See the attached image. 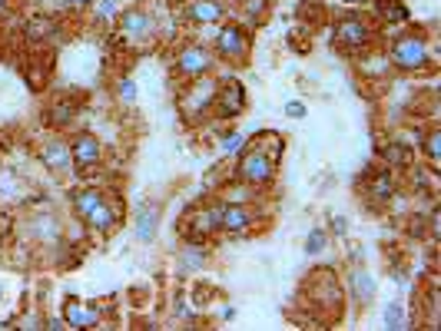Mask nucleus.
Segmentation results:
<instances>
[{
    "label": "nucleus",
    "mask_w": 441,
    "mask_h": 331,
    "mask_svg": "<svg viewBox=\"0 0 441 331\" xmlns=\"http://www.w3.org/2000/svg\"><path fill=\"white\" fill-rule=\"evenodd\" d=\"M74 206H76V215H80L90 229H96V232H107V229L113 226V209H110L107 199L100 196L96 189H83V193H76Z\"/></svg>",
    "instance_id": "f257e3e1"
},
{
    "label": "nucleus",
    "mask_w": 441,
    "mask_h": 331,
    "mask_svg": "<svg viewBox=\"0 0 441 331\" xmlns=\"http://www.w3.org/2000/svg\"><path fill=\"white\" fill-rule=\"evenodd\" d=\"M239 179L249 182V186H262V182L273 179V156L266 150H249L239 163Z\"/></svg>",
    "instance_id": "f03ea898"
},
{
    "label": "nucleus",
    "mask_w": 441,
    "mask_h": 331,
    "mask_svg": "<svg viewBox=\"0 0 441 331\" xmlns=\"http://www.w3.org/2000/svg\"><path fill=\"white\" fill-rule=\"evenodd\" d=\"M392 57H395L398 66L405 70H418L428 63V44L422 37H401L395 46H392Z\"/></svg>",
    "instance_id": "7ed1b4c3"
},
{
    "label": "nucleus",
    "mask_w": 441,
    "mask_h": 331,
    "mask_svg": "<svg viewBox=\"0 0 441 331\" xmlns=\"http://www.w3.org/2000/svg\"><path fill=\"white\" fill-rule=\"evenodd\" d=\"M365 40H368V27L358 17H345V20L335 27V44L342 46V50H358Z\"/></svg>",
    "instance_id": "20e7f679"
},
{
    "label": "nucleus",
    "mask_w": 441,
    "mask_h": 331,
    "mask_svg": "<svg viewBox=\"0 0 441 331\" xmlns=\"http://www.w3.org/2000/svg\"><path fill=\"white\" fill-rule=\"evenodd\" d=\"M252 226V212L243 206H219V232L229 235H245Z\"/></svg>",
    "instance_id": "39448f33"
},
{
    "label": "nucleus",
    "mask_w": 441,
    "mask_h": 331,
    "mask_svg": "<svg viewBox=\"0 0 441 331\" xmlns=\"http://www.w3.org/2000/svg\"><path fill=\"white\" fill-rule=\"evenodd\" d=\"M209 63H213V57H209L206 46H186L180 53V60H176V66H180L183 76H202L209 70Z\"/></svg>",
    "instance_id": "423d86ee"
},
{
    "label": "nucleus",
    "mask_w": 441,
    "mask_h": 331,
    "mask_svg": "<svg viewBox=\"0 0 441 331\" xmlns=\"http://www.w3.org/2000/svg\"><path fill=\"white\" fill-rule=\"evenodd\" d=\"M67 325H74V328H93L96 321H100V312L93 308V305H83V301H67Z\"/></svg>",
    "instance_id": "0eeeda50"
},
{
    "label": "nucleus",
    "mask_w": 441,
    "mask_h": 331,
    "mask_svg": "<svg viewBox=\"0 0 441 331\" xmlns=\"http://www.w3.org/2000/svg\"><path fill=\"white\" fill-rule=\"evenodd\" d=\"M70 156H74V163L80 166V169H83V166H93L100 159V143H96V136H87V133L76 136Z\"/></svg>",
    "instance_id": "6e6552de"
},
{
    "label": "nucleus",
    "mask_w": 441,
    "mask_h": 331,
    "mask_svg": "<svg viewBox=\"0 0 441 331\" xmlns=\"http://www.w3.org/2000/svg\"><path fill=\"white\" fill-rule=\"evenodd\" d=\"M216 46H219V53L223 57H243L245 53V37L239 27H223L219 37H216Z\"/></svg>",
    "instance_id": "1a4fd4ad"
},
{
    "label": "nucleus",
    "mask_w": 441,
    "mask_h": 331,
    "mask_svg": "<svg viewBox=\"0 0 441 331\" xmlns=\"http://www.w3.org/2000/svg\"><path fill=\"white\" fill-rule=\"evenodd\" d=\"M159 229V206H143L137 215V239L139 242H153Z\"/></svg>",
    "instance_id": "9d476101"
},
{
    "label": "nucleus",
    "mask_w": 441,
    "mask_h": 331,
    "mask_svg": "<svg viewBox=\"0 0 441 331\" xmlns=\"http://www.w3.org/2000/svg\"><path fill=\"white\" fill-rule=\"evenodd\" d=\"M120 27L126 37H143V33L153 30V20L146 14H139V10H126V14L120 17Z\"/></svg>",
    "instance_id": "9b49d317"
},
{
    "label": "nucleus",
    "mask_w": 441,
    "mask_h": 331,
    "mask_svg": "<svg viewBox=\"0 0 441 331\" xmlns=\"http://www.w3.org/2000/svg\"><path fill=\"white\" fill-rule=\"evenodd\" d=\"M243 87L239 83H229L226 90L219 93V109H223V116H236V113H243Z\"/></svg>",
    "instance_id": "f8f14e48"
},
{
    "label": "nucleus",
    "mask_w": 441,
    "mask_h": 331,
    "mask_svg": "<svg viewBox=\"0 0 441 331\" xmlns=\"http://www.w3.org/2000/svg\"><path fill=\"white\" fill-rule=\"evenodd\" d=\"M40 156H44V163L50 166L53 172H63V169L70 166V159H74V156H70V150H67L63 143H46Z\"/></svg>",
    "instance_id": "ddd939ff"
},
{
    "label": "nucleus",
    "mask_w": 441,
    "mask_h": 331,
    "mask_svg": "<svg viewBox=\"0 0 441 331\" xmlns=\"http://www.w3.org/2000/svg\"><path fill=\"white\" fill-rule=\"evenodd\" d=\"M189 17H193L196 24H216V20L223 17V7H219L216 0H193V3H189Z\"/></svg>",
    "instance_id": "4468645a"
},
{
    "label": "nucleus",
    "mask_w": 441,
    "mask_h": 331,
    "mask_svg": "<svg viewBox=\"0 0 441 331\" xmlns=\"http://www.w3.org/2000/svg\"><path fill=\"white\" fill-rule=\"evenodd\" d=\"M352 292H355L358 301L375 298V282H372V275H368V271H355V275H352Z\"/></svg>",
    "instance_id": "2eb2a0df"
},
{
    "label": "nucleus",
    "mask_w": 441,
    "mask_h": 331,
    "mask_svg": "<svg viewBox=\"0 0 441 331\" xmlns=\"http://www.w3.org/2000/svg\"><path fill=\"white\" fill-rule=\"evenodd\" d=\"M196 229L199 232H216L219 229V206H213V209H206V212H196Z\"/></svg>",
    "instance_id": "dca6fc26"
},
{
    "label": "nucleus",
    "mask_w": 441,
    "mask_h": 331,
    "mask_svg": "<svg viewBox=\"0 0 441 331\" xmlns=\"http://www.w3.org/2000/svg\"><path fill=\"white\" fill-rule=\"evenodd\" d=\"M392 193H395V182H392V176H388V172H379V176H375V182H372V196H375V199H388Z\"/></svg>",
    "instance_id": "f3484780"
},
{
    "label": "nucleus",
    "mask_w": 441,
    "mask_h": 331,
    "mask_svg": "<svg viewBox=\"0 0 441 331\" xmlns=\"http://www.w3.org/2000/svg\"><path fill=\"white\" fill-rule=\"evenodd\" d=\"M381 14L388 17V20H395V24H401V20H408V10L398 3V0H381Z\"/></svg>",
    "instance_id": "a211bd4d"
},
{
    "label": "nucleus",
    "mask_w": 441,
    "mask_h": 331,
    "mask_svg": "<svg viewBox=\"0 0 441 331\" xmlns=\"http://www.w3.org/2000/svg\"><path fill=\"white\" fill-rule=\"evenodd\" d=\"M425 156L431 159V163H438V156H441V129H431L425 139Z\"/></svg>",
    "instance_id": "6ab92c4d"
},
{
    "label": "nucleus",
    "mask_w": 441,
    "mask_h": 331,
    "mask_svg": "<svg viewBox=\"0 0 441 331\" xmlns=\"http://www.w3.org/2000/svg\"><path fill=\"white\" fill-rule=\"evenodd\" d=\"M27 30H31V37H50V33H53V24H50L46 17H37V20H31Z\"/></svg>",
    "instance_id": "aec40b11"
},
{
    "label": "nucleus",
    "mask_w": 441,
    "mask_h": 331,
    "mask_svg": "<svg viewBox=\"0 0 441 331\" xmlns=\"http://www.w3.org/2000/svg\"><path fill=\"white\" fill-rule=\"evenodd\" d=\"M123 103H137V83L133 80H120V87H116Z\"/></svg>",
    "instance_id": "412c9836"
},
{
    "label": "nucleus",
    "mask_w": 441,
    "mask_h": 331,
    "mask_svg": "<svg viewBox=\"0 0 441 331\" xmlns=\"http://www.w3.org/2000/svg\"><path fill=\"white\" fill-rule=\"evenodd\" d=\"M322 249H325V232H312L309 242H305V252H309V256H319Z\"/></svg>",
    "instance_id": "4be33fe9"
},
{
    "label": "nucleus",
    "mask_w": 441,
    "mask_h": 331,
    "mask_svg": "<svg viewBox=\"0 0 441 331\" xmlns=\"http://www.w3.org/2000/svg\"><path fill=\"white\" fill-rule=\"evenodd\" d=\"M385 325H388V328H401V325H405V318H401V305H388V312H385Z\"/></svg>",
    "instance_id": "5701e85b"
},
{
    "label": "nucleus",
    "mask_w": 441,
    "mask_h": 331,
    "mask_svg": "<svg viewBox=\"0 0 441 331\" xmlns=\"http://www.w3.org/2000/svg\"><path fill=\"white\" fill-rule=\"evenodd\" d=\"M116 14V0H100L96 3V20H113Z\"/></svg>",
    "instance_id": "b1692460"
},
{
    "label": "nucleus",
    "mask_w": 441,
    "mask_h": 331,
    "mask_svg": "<svg viewBox=\"0 0 441 331\" xmlns=\"http://www.w3.org/2000/svg\"><path fill=\"white\" fill-rule=\"evenodd\" d=\"M213 100V87H206V90H196L193 93V103H189V109H199V106H206Z\"/></svg>",
    "instance_id": "393cba45"
},
{
    "label": "nucleus",
    "mask_w": 441,
    "mask_h": 331,
    "mask_svg": "<svg viewBox=\"0 0 441 331\" xmlns=\"http://www.w3.org/2000/svg\"><path fill=\"white\" fill-rule=\"evenodd\" d=\"M243 136L239 133H232V136H226V139H223V152H236V150H243Z\"/></svg>",
    "instance_id": "a878e982"
},
{
    "label": "nucleus",
    "mask_w": 441,
    "mask_h": 331,
    "mask_svg": "<svg viewBox=\"0 0 441 331\" xmlns=\"http://www.w3.org/2000/svg\"><path fill=\"white\" fill-rule=\"evenodd\" d=\"M202 252H196V249H193V252H186V258H183V271H189V269H196V265H202Z\"/></svg>",
    "instance_id": "bb28decb"
},
{
    "label": "nucleus",
    "mask_w": 441,
    "mask_h": 331,
    "mask_svg": "<svg viewBox=\"0 0 441 331\" xmlns=\"http://www.w3.org/2000/svg\"><path fill=\"white\" fill-rule=\"evenodd\" d=\"M266 10V0H245V14H252V17H259Z\"/></svg>",
    "instance_id": "cd10ccee"
},
{
    "label": "nucleus",
    "mask_w": 441,
    "mask_h": 331,
    "mask_svg": "<svg viewBox=\"0 0 441 331\" xmlns=\"http://www.w3.org/2000/svg\"><path fill=\"white\" fill-rule=\"evenodd\" d=\"M388 152H392V159H395L398 166H405V163H408V150H405V146H392Z\"/></svg>",
    "instance_id": "c85d7f7f"
},
{
    "label": "nucleus",
    "mask_w": 441,
    "mask_h": 331,
    "mask_svg": "<svg viewBox=\"0 0 441 331\" xmlns=\"http://www.w3.org/2000/svg\"><path fill=\"white\" fill-rule=\"evenodd\" d=\"M286 113H289L292 120H299V116H305V106L302 103H289V106H286Z\"/></svg>",
    "instance_id": "c756f323"
},
{
    "label": "nucleus",
    "mask_w": 441,
    "mask_h": 331,
    "mask_svg": "<svg viewBox=\"0 0 441 331\" xmlns=\"http://www.w3.org/2000/svg\"><path fill=\"white\" fill-rule=\"evenodd\" d=\"M176 312H180V318H189V315H193V312H189V305H186L183 298L176 301Z\"/></svg>",
    "instance_id": "7c9ffc66"
},
{
    "label": "nucleus",
    "mask_w": 441,
    "mask_h": 331,
    "mask_svg": "<svg viewBox=\"0 0 441 331\" xmlns=\"http://www.w3.org/2000/svg\"><path fill=\"white\" fill-rule=\"evenodd\" d=\"M345 226H349V222H345L342 215H338V219H332V229H335V232H345Z\"/></svg>",
    "instance_id": "2f4dec72"
},
{
    "label": "nucleus",
    "mask_w": 441,
    "mask_h": 331,
    "mask_svg": "<svg viewBox=\"0 0 441 331\" xmlns=\"http://www.w3.org/2000/svg\"><path fill=\"white\" fill-rule=\"evenodd\" d=\"M67 3H70V7H87L90 0H67Z\"/></svg>",
    "instance_id": "473e14b6"
},
{
    "label": "nucleus",
    "mask_w": 441,
    "mask_h": 331,
    "mask_svg": "<svg viewBox=\"0 0 441 331\" xmlns=\"http://www.w3.org/2000/svg\"><path fill=\"white\" fill-rule=\"evenodd\" d=\"M345 3H362V0H345Z\"/></svg>",
    "instance_id": "72a5a7b5"
}]
</instances>
